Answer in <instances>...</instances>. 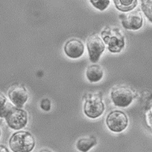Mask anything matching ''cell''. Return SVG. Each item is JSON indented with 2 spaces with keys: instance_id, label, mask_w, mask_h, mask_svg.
I'll list each match as a JSON object with an SVG mask.
<instances>
[{
  "instance_id": "16",
  "label": "cell",
  "mask_w": 152,
  "mask_h": 152,
  "mask_svg": "<svg viewBox=\"0 0 152 152\" xmlns=\"http://www.w3.org/2000/svg\"><path fill=\"white\" fill-rule=\"evenodd\" d=\"M91 4L100 11H104L108 7L110 0H90Z\"/></svg>"
},
{
  "instance_id": "9",
  "label": "cell",
  "mask_w": 152,
  "mask_h": 152,
  "mask_svg": "<svg viewBox=\"0 0 152 152\" xmlns=\"http://www.w3.org/2000/svg\"><path fill=\"white\" fill-rule=\"evenodd\" d=\"M66 55L71 59H77L83 56L84 46L82 42L77 39H72L67 42L64 47Z\"/></svg>"
},
{
  "instance_id": "2",
  "label": "cell",
  "mask_w": 152,
  "mask_h": 152,
  "mask_svg": "<svg viewBox=\"0 0 152 152\" xmlns=\"http://www.w3.org/2000/svg\"><path fill=\"white\" fill-rule=\"evenodd\" d=\"M35 139L28 132L15 133L9 141V146L12 151L15 152H31L34 148Z\"/></svg>"
},
{
  "instance_id": "11",
  "label": "cell",
  "mask_w": 152,
  "mask_h": 152,
  "mask_svg": "<svg viewBox=\"0 0 152 152\" xmlns=\"http://www.w3.org/2000/svg\"><path fill=\"white\" fill-rule=\"evenodd\" d=\"M86 75L90 82L96 83L103 78L104 75L103 69L100 65H91L86 70Z\"/></svg>"
},
{
  "instance_id": "15",
  "label": "cell",
  "mask_w": 152,
  "mask_h": 152,
  "mask_svg": "<svg viewBox=\"0 0 152 152\" xmlns=\"http://www.w3.org/2000/svg\"><path fill=\"white\" fill-rule=\"evenodd\" d=\"M12 105L7 103V98L1 93H0V117L4 118L7 110Z\"/></svg>"
},
{
  "instance_id": "17",
  "label": "cell",
  "mask_w": 152,
  "mask_h": 152,
  "mask_svg": "<svg viewBox=\"0 0 152 152\" xmlns=\"http://www.w3.org/2000/svg\"><path fill=\"white\" fill-rule=\"evenodd\" d=\"M51 104L50 100L48 99H44L41 101V108L45 111H49L51 109Z\"/></svg>"
},
{
  "instance_id": "14",
  "label": "cell",
  "mask_w": 152,
  "mask_h": 152,
  "mask_svg": "<svg viewBox=\"0 0 152 152\" xmlns=\"http://www.w3.org/2000/svg\"><path fill=\"white\" fill-rule=\"evenodd\" d=\"M152 0H141V8L146 18L152 22Z\"/></svg>"
},
{
  "instance_id": "5",
  "label": "cell",
  "mask_w": 152,
  "mask_h": 152,
  "mask_svg": "<svg viewBox=\"0 0 152 152\" xmlns=\"http://www.w3.org/2000/svg\"><path fill=\"white\" fill-rule=\"evenodd\" d=\"M4 118H5L8 125L15 130L24 128L28 123L26 112L14 108L13 105L7 110Z\"/></svg>"
},
{
  "instance_id": "7",
  "label": "cell",
  "mask_w": 152,
  "mask_h": 152,
  "mask_svg": "<svg viewBox=\"0 0 152 152\" xmlns=\"http://www.w3.org/2000/svg\"><path fill=\"white\" fill-rule=\"evenodd\" d=\"M89 59L92 63H96L103 53L105 46L103 40L97 35H92L87 42Z\"/></svg>"
},
{
  "instance_id": "13",
  "label": "cell",
  "mask_w": 152,
  "mask_h": 152,
  "mask_svg": "<svg viewBox=\"0 0 152 152\" xmlns=\"http://www.w3.org/2000/svg\"><path fill=\"white\" fill-rule=\"evenodd\" d=\"M113 1L118 10L125 13L132 11L138 4V0H113Z\"/></svg>"
},
{
  "instance_id": "3",
  "label": "cell",
  "mask_w": 152,
  "mask_h": 152,
  "mask_svg": "<svg viewBox=\"0 0 152 152\" xmlns=\"http://www.w3.org/2000/svg\"><path fill=\"white\" fill-rule=\"evenodd\" d=\"M105 106L102 97L98 95H87L84 105L85 115L91 118H96L103 113Z\"/></svg>"
},
{
  "instance_id": "6",
  "label": "cell",
  "mask_w": 152,
  "mask_h": 152,
  "mask_svg": "<svg viewBox=\"0 0 152 152\" xmlns=\"http://www.w3.org/2000/svg\"><path fill=\"white\" fill-rule=\"evenodd\" d=\"M106 124L111 131L119 133L126 129L128 118L123 112L118 110L112 111L106 118Z\"/></svg>"
},
{
  "instance_id": "18",
  "label": "cell",
  "mask_w": 152,
  "mask_h": 152,
  "mask_svg": "<svg viewBox=\"0 0 152 152\" xmlns=\"http://www.w3.org/2000/svg\"><path fill=\"white\" fill-rule=\"evenodd\" d=\"M0 152H9V151L7 149L5 146H4L2 145H0Z\"/></svg>"
},
{
  "instance_id": "19",
  "label": "cell",
  "mask_w": 152,
  "mask_h": 152,
  "mask_svg": "<svg viewBox=\"0 0 152 152\" xmlns=\"http://www.w3.org/2000/svg\"><path fill=\"white\" fill-rule=\"evenodd\" d=\"M0 136H1V130H0Z\"/></svg>"
},
{
  "instance_id": "8",
  "label": "cell",
  "mask_w": 152,
  "mask_h": 152,
  "mask_svg": "<svg viewBox=\"0 0 152 152\" xmlns=\"http://www.w3.org/2000/svg\"><path fill=\"white\" fill-rule=\"evenodd\" d=\"M123 28L127 30H137L143 25V18L138 11H132L119 15Z\"/></svg>"
},
{
  "instance_id": "10",
  "label": "cell",
  "mask_w": 152,
  "mask_h": 152,
  "mask_svg": "<svg viewBox=\"0 0 152 152\" xmlns=\"http://www.w3.org/2000/svg\"><path fill=\"white\" fill-rule=\"evenodd\" d=\"M9 97L17 107L21 108L28 100V92L24 87L17 86L9 91Z\"/></svg>"
},
{
  "instance_id": "1",
  "label": "cell",
  "mask_w": 152,
  "mask_h": 152,
  "mask_svg": "<svg viewBox=\"0 0 152 152\" xmlns=\"http://www.w3.org/2000/svg\"><path fill=\"white\" fill-rule=\"evenodd\" d=\"M101 35L111 53H118L124 48V35L120 28L106 27L101 32Z\"/></svg>"
},
{
  "instance_id": "4",
  "label": "cell",
  "mask_w": 152,
  "mask_h": 152,
  "mask_svg": "<svg viewBox=\"0 0 152 152\" xmlns=\"http://www.w3.org/2000/svg\"><path fill=\"white\" fill-rule=\"evenodd\" d=\"M111 99L116 106L125 108L131 104L134 97V92L131 88L126 86H118L112 90Z\"/></svg>"
},
{
  "instance_id": "12",
  "label": "cell",
  "mask_w": 152,
  "mask_h": 152,
  "mask_svg": "<svg viewBox=\"0 0 152 152\" xmlns=\"http://www.w3.org/2000/svg\"><path fill=\"white\" fill-rule=\"evenodd\" d=\"M96 144V138L94 136H90L79 139L76 142V148L81 152H88Z\"/></svg>"
}]
</instances>
